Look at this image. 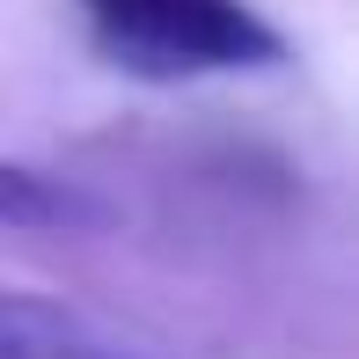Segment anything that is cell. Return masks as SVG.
Returning a JSON list of instances; mask_svg holds the SVG:
<instances>
[{"instance_id":"1","label":"cell","mask_w":359,"mask_h":359,"mask_svg":"<svg viewBox=\"0 0 359 359\" xmlns=\"http://www.w3.org/2000/svg\"><path fill=\"white\" fill-rule=\"evenodd\" d=\"M88 37L133 81H198L279 67L286 37L250 0H81Z\"/></svg>"},{"instance_id":"2","label":"cell","mask_w":359,"mask_h":359,"mask_svg":"<svg viewBox=\"0 0 359 359\" xmlns=\"http://www.w3.org/2000/svg\"><path fill=\"white\" fill-rule=\"evenodd\" d=\"M95 352L81 316H67L44 293H0V359H81Z\"/></svg>"},{"instance_id":"3","label":"cell","mask_w":359,"mask_h":359,"mask_svg":"<svg viewBox=\"0 0 359 359\" xmlns=\"http://www.w3.org/2000/svg\"><path fill=\"white\" fill-rule=\"evenodd\" d=\"M59 220H103V205L29 161H0V227H59Z\"/></svg>"}]
</instances>
